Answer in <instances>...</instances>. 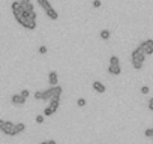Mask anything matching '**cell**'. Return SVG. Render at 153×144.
<instances>
[{
  "label": "cell",
  "mask_w": 153,
  "mask_h": 144,
  "mask_svg": "<svg viewBox=\"0 0 153 144\" xmlns=\"http://www.w3.org/2000/svg\"><path fill=\"white\" fill-rule=\"evenodd\" d=\"M39 144H57L56 140H47V141H41Z\"/></svg>",
  "instance_id": "cell-23"
},
{
  "label": "cell",
  "mask_w": 153,
  "mask_h": 144,
  "mask_svg": "<svg viewBox=\"0 0 153 144\" xmlns=\"http://www.w3.org/2000/svg\"><path fill=\"white\" fill-rule=\"evenodd\" d=\"M108 72L111 75H120L122 74V66L120 65H108Z\"/></svg>",
  "instance_id": "cell-11"
},
{
  "label": "cell",
  "mask_w": 153,
  "mask_h": 144,
  "mask_svg": "<svg viewBox=\"0 0 153 144\" xmlns=\"http://www.w3.org/2000/svg\"><path fill=\"white\" fill-rule=\"evenodd\" d=\"M59 107H60V98H59V96H56V98H51V99L48 101V107L44 110V116L50 117V116L56 114V111L59 110Z\"/></svg>",
  "instance_id": "cell-5"
},
{
  "label": "cell",
  "mask_w": 153,
  "mask_h": 144,
  "mask_svg": "<svg viewBox=\"0 0 153 144\" xmlns=\"http://www.w3.org/2000/svg\"><path fill=\"white\" fill-rule=\"evenodd\" d=\"M21 3V2H20ZM21 6H23V9L26 11V12H33L35 11V6L30 3V2H26V3H21Z\"/></svg>",
  "instance_id": "cell-12"
},
{
  "label": "cell",
  "mask_w": 153,
  "mask_h": 144,
  "mask_svg": "<svg viewBox=\"0 0 153 144\" xmlns=\"http://www.w3.org/2000/svg\"><path fill=\"white\" fill-rule=\"evenodd\" d=\"M0 132H3L5 135H9V137H15L17 135V132H15V123L0 119Z\"/></svg>",
  "instance_id": "cell-4"
},
{
  "label": "cell",
  "mask_w": 153,
  "mask_h": 144,
  "mask_svg": "<svg viewBox=\"0 0 153 144\" xmlns=\"http://www.w3.org/2000/svg\"><path fill=\"white\" fill-rule=\"evenodd\" d=\"M48 84H50V86L59 84V77H57V72H56V71L48 72Z\"/></svg>",
  "instance_id": "cell-9"
},
{
  "label": "cell",
  "mask_w": 153,
  "mask_h": 144,
  "mask_svg": "<svg viewBox=\"0 0 153 144\" xmlns=\"http://www.w3.org/2000/svg\"><path fill=\"white\" fill-rule=\"evenodd\" d=\"M110 65H120V60L117 56H111L110 57Z\"/></svg>",
  "instance_id": "cell-16"
},
{
  "label": "cell",
  "mask_w": 153,
  "mask_h": 144,
  "mask_svg": "<svg viewBox=\"0 0 153 144\" xmlns=\"http://www.w3.org/2000/svg\"><path fill=\"white\" fill-rule=\"evenodd\" d=\"M149 92H150V89H149L147 86H143V87H141V93H143V95H147Z\"/></svg>",
  "instance_id": "cell-22"
},
{
  "label": "cell",
  "mask_w": 153,
  "mask_h": 144,
  "mask_svg": "<svg viewBox=\"0 0 153 144\" xmlns=\"http://www.w3.org/2000/svg\"><path fill=\"white\" fill-rule=\"evenodd\" d=\"M20 95H21L23 98H26V99H27V98L30 96V90H29V89H23V90L20 92Z\"/></svg>",
  "instance_id": "cell-17"
},
{
  "label": "cell",
  "mask_w": 153,
  "mask_h": 144,
  "mask_svg": "<svg viewBox=\"0 0 153 144\" xmlns=\"http://www.w3.org/2000/svg\"><path fill=\"white\" fill-rule=\"evenodd\" d=\"M86 104H87V101L84 98H78V99H76V107L83 108V107H86Z\"/></svg>",
  "instance_id": "cell-15"
},
{
  "label": "cell",
  "mask_w": 153,
  "mask_h": 144,
  "mask_svg": "<svg viewBox=\"0 0 153 144\" xmlns=\"http://www.w3.org/2000/svg\"><path fill=\"white\" fill-rule=\"evenodd\" d=\"M38 51H39V54H47V51H48V48H47L45 45H41V47L38 48Z\"/></svg>",
  "instance_id": "cell-18"
},
{
  "label": "cell",
  "mask_w": 153,
  "mask_h": 144,
  "mask_svg": "<svg viewBox=\"0 0 153 144\" xmlns=\"http://www.w3.org/2000/svg\"><path fill=\"white\" fill-rule=\"evenodd\" d=\"M38 5L44 9V12L48 15V18H50V20H53V21L59 20V12L51 6V3L48 2V0H38Z\"/></svg>",
  "instance_id": "cell-3"
},
{
  "label": "cell",
  "mask_w": 153,
  "mask_h": 144,
  "mask_svg": "<svg viewBox=\"0 0 153 144\" xmlns=\"http://www.w3.org/2000/svg\"><path fill=\"white\" fill-rule=\"evenodd\" d=\"M26 98H23L20 93L18 95H12L11 96V102H12V105H17V107H21V105H24L26 104Z\"/></svg>",
  "instance_id": "cell-8"
},
{
  "label": "cell",
  "mask_w": 153,
  "mask_h": 144,
  "mask_svg": "<svg viewBox=\"0 0 153 144\" xmlns=\"http://www.w3.org/2000/svg\"><path fill=\"white\" fill-rule=\"evenodd\" d=\"M44 122H45V120H44V116H42V114L36 116V123H38V125H42Z\"/></svg>",
  "instance_id": "cell-19"
},
{
  "label": "cell",
  "mask_w": 153,
  "mask_h": 144,
  "mask_svg": "<svg viewBox=\"0 0 153 144\" xmlns=\"http://www.w3.org/2000/svg\"><path fill=\"white\" fill-rule=\"evenodd\" d=\"M92 5H93V8H96V9H98V8H101L102 2H101V0H93V3H92Z\"/></svg>",
  "instance_id": "cell-21"
},
{
  "label": "cell",
  "mask_w": 153,
  "mask_h": 144,
  "mask_svg": "<svg viewBox=\"0 0 153 144\" xmlns=\"http://www.w3.org/2000/svg\"><path fill=\"white\" fill-rule=\"evenodd\" d=\"M152 128H147L146 131H144V137H147V138H152Z\"/></svg>",
  "instance_id": "cell-20"
},
{
  "label": "cell",
  "mask_w": 153,
  "mask_h": 144,
  "mask_svg": "<svg viewBox=\"0 0 153 144\" xmlns=\"http://www.w3.org/2000/svg\"><path fill=\"white\" fill-rule=\"evenodd\" d=\"M99 36H101V39L108 41V39H110V36H111V32H110V30H107V29H104V30H101Z\"/></svg>",
  "instance_id": "cell-13"
},
{
  "label": "cell",
  "mask_w": 153,
  "mask_h": 144,
  "mask_svg": "<svg viewBox=\"0 0 153 144\" xmlns=\"http://www.w3.org/2000/svg\"><path fill=\"white\" fill-rule=\"evenodd\" d=\"M62 93H63V89L56 84V86H50V89L47 90H36L33 93V98L38 101H50L51 98H56V96L60 98Z\"/></svg>",
  "instance_id": "cell-1"
},
{
  "label": "cell",
  "mask_w": 153,
  "mask_h": 144,
  "mask_svg": "<svg viewBox=\"0 0 153 144\" xmlns=\"http://www.w3.org/2000/svg\"><path fill=\"white\" fill-rule=\"evenodd\" d=\"M18 2H21V3H26V2H30V0H18Z\"/></svg>",
  "instance_id": "cell-25"
},
{
  "label": "cell",
  "mask_w": 153,
  "mask_h": 144,
  "mask_svg": "<svg viewBox=\"0 0 153 144\" xmlns=\"http://www.w3.org/2000/svg\"><path fill=\"white\" fill-rule=\"evenodd\" d=\"M131 60H132V66H134V69L140 71V69L143 68V65H144V60H146V54H144V51H143L140 47H137V48L132 51V54H131Z\"/></svg>",
  "instance_id": "cell-2"
},
{
  "label": "cell",
  "mask_w": 153,
  "mask_h": 144,
  "mask_svg": "<svg viewBox=\"0 0 153 144\" xmlns=\"http://www.w3.org/2000/svg\"><path fill=\"white\" fill-rule=\"evenodd\" d=\"M147 107H149V110H150V111H153V98H150V99H149Z\"/></svg>",
  "instance_id": "cell-24"
},
{
  "label": "cell",
  "mask_w": 153,
  "mask_h": 144,
  "mask_svg": "<svg viewBox=\"0 0 153 144\" xmlns=\"http://www.w3.org/2000/svg\"><path fill=\"white\" fill-rule=\"evenodd\" d=\"M21 26H23L24 29H27V30H35V29H36V18H32V17L27 14V17H26V20L21 23Z\"/></svg>",
  "instance_id": "cell-7"
},
{
  "label": "cell",
  "mask_w": 153,
  "mask_h": 144,
  "mask_svg": "<svg viewBox=\"0 0 153 144\" xmlns=\"http://www.w3.org/2000/svg\"><path fill=\"white\" fill-rule=\"evenodd\" d=\"M152 132H153V128H152ZM152 138H153V134H152Z\"/></svg>",
  "instance_id": "cell-26"
},
{
  "label": "cell",
  "mask_w": 153,
  "mask_h": 144,
  "mask_svg": "<svg viewBox=\"0 0 153 144\" xmlns=\"http://www.w3.org/2000/svg\"><path fill=\"white\" fill-rule=\"evenodd\" d=\"M138 47L144 51L146 56H152V54H153V39H146V41H143Z\"/></svg>",
  "instance_id": "cell-6"
},
{
  "label": "cell",
  "mask_w": 153,
  "mask_h": 144,
  "mask_svg": "<svg viewBox=\"0 0 153 144\" xmlns=\"http://www.w3.org/2000/svg\"><path fill=\"white\" fill-rule=\"evenodd\" d=\"M92 87H93V90H95L96 93H101V95L107 92V87H105L101 81H95V83L92 84Z\"/></svg>",
  "instance_id": "cell-10"
},
{
  "label": "cell",
  "mask_w": 153,
  "mask_h": 144,
  "mask_svg": "<svg viewBox=\"0 0 153 144\" xmlns=\"http://www.w3.org/2000/svg\"><path fill=\"white\" fill-rule=\"evenodd\" d=\"M24 131H26V125L24 123H15V132H17V135L21 134V132H24Z\"/></svg>",
  "instance_id": "cell-14"
}]
</instances>
